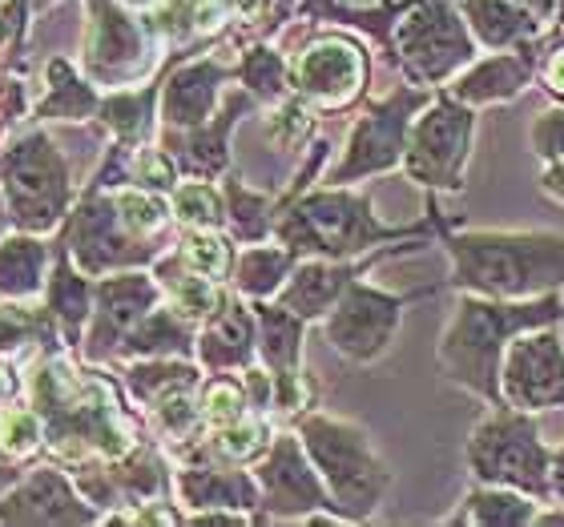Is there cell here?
Listing matches in <instances>:
<instances>
[{"instance_id": "obj_23", "label": "cell", "mask_w": 564, "mask_h": 527, "mask_svg": "<svg viewBox=\"0 0 564 527\" xmlns=\"http://www.w3.org/2000/svg\"><path fill=\"white\" fill-rule=\"evenodd\" d=\"M118 210H121V222L130 226L133 234H150V230H158V226L165 222L162 201L145 198V194H138V189L118 194Z\"/></svg>"}, {"instance_id": "obj_5", "label": "cell", "mask_w": 564, "mask_h": 527, "mask_svg": "<svg viewBox=\"0 0 564 527\" xmlns=\"http://www.w3.org/2000/svg\"><path fill=\"white\" fill-rule=\"evenodd\" d=\"M471 138H476V113L471 106L456 101L447 94L440 97L420 121H415L412 141L403 150V169L412 182L427 189H459L464 177V162L471 153Z\"/></svg>"}, {"instance_id": "obj_4", "label": "cell", "mask_w": 564, "mask_h": 527, "mask_svg": "<svg viewBox=\"0 0 564 527\" xmlns=\"http://www.w3.org/2000/svg\"><path fill=\"white\" fill-rule=\"evenodd\" d=\"M306 447H311L318 471L327 475L330 492L339 499L335 507H347L351 516L376 512L383 492H388L391 475L379 463L376 447L367 443V435L359 427L315 419L306 422Z\"/></svg>"}, {"instance_id": "obj_12", "label": "cell", "mask_w": 564, "mask_h": 527, "mask_svg": "<svg viewBox=\"0 0 564 527\" xmlns=\"http://www.w3.org/2000/svg\"><path fill=\"white\" fill-rule=\"evenodd\" d=\"M524 53V45H520ZM532 81V57H517V53H496V57L471 65L447 94L464 101V106H492V101H512L524 94V85Z\"/></svg>"}, {"instance_id": "obj_26", "label": "cell", "mask_w": 564, "mask_h": 527, "mask_svg": "<svg viewBox=\"0 0 564 527\" xmlns=\"http://www.w3.org/2000/svg\"><path fill=\"white\" fill-rule=\"evenodd\" d=\"M532 153L541 162H564V109H549L536 125H532Z\"/></svg>"}, {"instance_id": "obj_10", "label": "cell", "mask_w": 564, "mask_h": 527, "mask_svg": "<svg viewBox=\"0 0 564 527\" xmlns=\"http://www.w3.org/2000/svg\"><path fill=\"white\" fill-rule=\"evenodd\" d=\"M427 97L412 94V89H400L388 106H379L371 118H364V125L355 130L351 153H347V165L339 169V182L359 174H379V169H391V165L403 162V150H408V125H412V109H420Z\"/></svg>"}, {"instance_id": "obj_9", "label": "cell", "mask_w": 564, "mask_h": 527, "mask_svg": "<svg viewBox=\"0 0 564 527\" xmlns=\"http://www.w3.org/2000/svg\"><path fill=\"white\" fill-rule=\"evenodd\" d=\"M400 48L423 81H444L476 53L468 29L447 0H427L400 24Z\"/></svg>"}, {"instance_id": "obj_3", "label": "cell", "mask_w": 564, "mask_h": 527, "mask_svg": "<svg viewBox=\"0 0 564 527\" xmlns=\"http://www.w3.org/2000/svg\"><path fill=\"white\" fill-rule=\"evenodd\" d=\"M468 468L480 483L517 487L524 495L549 499L553 495V455L541 443L532 410L512 403H492V415L468 439Z\"/></svg>"}, {"instance_id": "obj_22", "label": "cell", "mask_w": 564, "mask_h": 527, "mask_svg": "<svg viewBox=\"0 0 564 527\" xmlns=\"http://www.w3.org/2000/svg\"><path fill=\"white\" fill-rule=\"evenodd\" d=\"M174 210H177V218L189 222V226H214L218 222V198H214V189L202 186V182L177 189Z\"/></svg>"}, {"instance_id": "obj_24", "label": "cell", "mask_w": 564, "mask_h": 527, "mask_svg": "<svg viewBox=\"0 0 564 527\" xmlns=\"http://www.w3.org/2000/svg\"><path fill=\"white\" fill-rule=\"evenodd\" d=\"M267 447V431H262L259 422H230V427H223V435H218V451L230 459H254Z\"/></svg>"}, {"instance_id": "obj_11", "label": "cell", "mask_w": 564, "mask_h": 527, "mask_svg": "<svg viewBox=\"0 0 564 527\" xmlns=\"http://www.w3.org/2000/svg\"><path fill=\"white\" fill-rule=\"evenodd\" d=\"M364 81V57L355 45H343V41H327V45H315L299 65V85L303 94L327 101V106H343L347 97L359 89Z\"/></svg>"}, {"instance_id": "obj_28", "label": "cell", "mask_w": 564, "mask_h": 527, "mask_svg": "<svg viewBox=\"0 0 564 527\" xmlns=\"http://www.w3.org/2000/svg\"><path fill=\"white\" fill-rule=\"evenodd\" d=\"M541 81L549 94L564 101V41H556V45L549 48V57L541 61Z\"/></svg>"}, {"instance_id": "obj_2", "label": "cell", "mask_w": 564, "mask_h": 527, "mask_svg": "<svg viewBox=\"0 0 564 527\" xmlns=\"http://www.w3.org/2000/svg\"><path fill=\"white\" fill-rule=\"evenodd\" d=\"M452 286L488 298H541L564 286V238L520 230L444 234Z\"/></svg>"}, {"instance_id": "obj_20", "label": "cell", "mask_w": 564, "mask_h": 527, "mask_svg": "<svg viewBox=\"0 0 564 527\" xmlns=\"http://www.w3.org/2000/svg\"><path fill=\"white\" fill-rule=\"evenodd\" d=\"M174 298H177V310L189 318H206V315H218V290L210 286V278H174Z\"/></svg>"}, {"instance_id": "obj_30", "label": "cell", "mask_w": 564, "mask_h": 527, "mask_svg": "<svg viewBox=\"0 0 564 527\" xmlns=\"http://www.w3.org/2000/svg\"><path fill=\"white\" fill-rule=\"evenodd\" d=\"M520 4H524V9L536 12L541 21H549V17H553V12H556V4H561V0H520Z\"/></svg>"}, {"instance_id": "obj_13", "label": "cell", "mask_w": 564, "mask_h": 527, "mask_svg": "<svg viewBox=\"0 0 564 527\" xmlns=\"http://www.w3.org/2000/svg\"><path fill=\"white\" fill-rule=\"evenodd\" d=\"M459 9L468 17L476 41L488 48L529 45L541 33V17L524 9L520 0H459Z\"/></svg>"}, {"instance_id": "obj_6", "label": "cell", "mask_w": 564, "mask_h": 527, "mask_svg": "<svg viewBox=\"0 0 564 527\" xmlns=\"http://www.w3.org/2000/svg\"><path fill=\"white\" fill-rule=\"evenodd\" d=\"M435 226V218H427L423 226L412 230H383V226L371 218L364 198H347V194H327V198L306 201L303 210L294 213V222H286L282 234L299 242L303 250H323V254H335V259H347L355 250H367L383 242V238H403V234H420Z\"/></svg>"}, {"instance_id": "obj_7", "label": "cell", "mask_w": 564, "mask_h": 527, "mask_svg": "<svg viewBox=\"0 0 564 527\" xmlns=\"http://www.w3.org/2000/svg\"><path fill=\"white\" fill-rule=\"evenodd\" d=\"M500 398L520 410L564 407V347L553 327L520 330L500 363Z\"/></svg>"}, {"instance_id": "obj_25", "label": "cell", "mask_w": 564, "mask_h": 527, "mask_svg": "<svg viewBox=\"0 0 564 527\" xmlns=\"http://www.w3.org/2000/svg\"><path fill=\"white\" fill-rule=\"evenodd\" d=\"M206 419L214 422V427H230V422L242 419V407H247V398H242V391L235 387V383H210L206 387Z\"/></svg>"}, {"instance_id": "obj_14", "label": "cell", "mask_w": 564, "mask_h": 527, "mask_svg": "<svg viewBox=\"0 0 564 527\" xmlns=\"http://www.w3.org/2000/svg\"><path fill=\"white\" fill-rule=\"evenodd\" d=\"M267 483H271V499H279V507H318L323 492H318L315 475L306 471V463L299 459V447L286 439L279 443L274 459L267 463Z\"/></svg>"}, {"instance_id": "obj_29", "label": "cell", "mask_w": 564, "mask_h": 527, "mask_svg": "<svg viewBox=\"0 0 564 527\" xmlns=\"http://www.w3.org/2000/svg\"><path fill=\"white\" fill-rule=\"evenodd\" d=\"M541 186H544V194H549V198L564 206V162H553L549 169H544Z\"/></svg>"}, {"instance_id": "obj_31", "label": "cell", "mask_w": 564, "mask_h": 527, "mask_svg": "<svg viewBox=\"0 0 564 527\" xmlns=\"http://www.w3.org/2000/svg\"><path fill=\"white\" fill-rule=\"evenodd\" d=\"M553 495H564V447L553 455Z\"/></svg>"}, {"instance_id": "obj_16", "label": "cell", "mask_w": 564, "mask_h": 527, "mask_svg": "<svg viewBox=\"0 0 564 527\" xmlns=\"http://www.w3.org/2000/svg\"><path fill=\"white\" fill-rule=\"evenodd\" d=\"M459 524H480V527L536 524V504H529L524 495H517V487L505 492V487L488 483V487H480V492H471L468 499H464V516H459Z\"/></svg>"}, {"instance_id": "obj_27", "label": "cell", "mask_w": 564, "mask_h": 527, "mask_svg": "<svg viewBox=\"0 0 564 527\" xmlns=\"http://www.w3.org/2000/svg\"><path fill=\"white\" fill-rule=\"evenodd\" d=\"M36 443V419L29 410H4L0 415V451H9V455H24V451H33Z\"/></svg>"}, {"instance_id": "obj_1", "label": "cell", "mask_w": 564, "mask_h": 527, "mask_svg": "<svg viewBox=\"0 0 564 527\" xmlns=\"http://www.w3.org/2000/svg\"><path fill=\"white\" fill-rule=\"evenodd\" d=\"M564 315V303L553 294L541 298H488V294H464L456 303V315L447 322L440 342V366L444 375L464 391H476L488 403L500 398V363L508 342L520 330L553 327Z\"/></svg>"}, {"instance_id": "obj_32", "label": "cell", "mask_w": 564, "mask_h": 527, "mask_svg": "<svg viewBox=\"0 0 564 527\" xmlns=\"http://www.w3.org/2000/svg\"><path fill=\"white\" fill-rule=\"evenodd\" d=\"M556 12H561V29H564V0H561V4H556Z\"/></svg>"}, {"instance_id": "obj_19", "label": "cell", "mask_w": 564, "mask_h": 527, "mask_svg": "<svg viewBox=\"0 0 564 527\" xmlns=\"http://www.w3.org/2000/svg\"><path fill=\"white\" fill-rule=\"evenodd\" d=\"M182 259L194 274L202 278H223L226 266H230V250H226L223 238L214 234H189L186 238V250H182Z\"/></svg>"}, {"instance_id": "obj_15", "label": "cell", "mask_w": 564, "mask_h": 527, "mask_svg": "<svg viewBox=\"0 0 564 527\" xmlns=\"http://www.w3.org/2000/svg\"><path fill=\"white\" fill-rule=\"evenodd\" d=\"M351 278H355L351 266H303L294 286L286 290V306L299 318H315L351 286Z\"/></svg>"}, {"instance_id": "obj_17", "label": "cell", "mask_w": 564, "mask_h": 527, "mask_svg": "<svg viewBox=\"0 0 564 527\" xmlns=\"http://www.w3.org/2000/svg\"><path fill=\"white\" fill-rule=\"evenodd\" d=\"M214 81H218V69L182 73V77L170 85V101H165L170 118L182 121V125H194V121H202V113H206V109H210V101H214Z\"/></svg>"}, {"instance_id": "obj_18", "label": "cell", "mask_w": 564, "mask_h": 527, "mask_svg": "<svg viewBox=\"0 0 564 527\" xmlns=\"http://www.w3.org/2000/svg\"><path fill=\"white\" fill-rule=\"evenodd\" d=\"M247 318H242V310H235V315H226V322L214 334H206V359L210 363H238V359H247Z\"/></svg>"}, {"instance_id": "obj_8", "label": "cell", "mask_w": 564, "mask_h": 527, "mask_svg": "<svg viewBox=\"0 0 564 527\" xmlns=\"http://www.w3.org/2000/svg\"><path fill=\"white\" fill-rule=\"evenodd\" d=\"M423 294L432 290L383 294V290H371V286H347V298H343V306L327 322L335 351H343L355 363H376L379 354L391 347V339H395L403 306L412 303V298H423Z\"/></svg>"}, {"instance_id": "obj_21", "label": "cell", "mask_w": 564, "mask_h": 527, "mask_svg": "<svg viewBox=\"0 0 564 527\" xmlns=\"http://www.w3.org/2000/svg\"><path fill=\"white\" fill-rule=\"evenodd\" d=\"M282 270H286V259H282V254H274V250H254V254H247L242 266H238V282L254 294H267L274 282H279Z\"/></svg>"}]
</instances>
